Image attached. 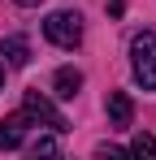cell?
<instances>
[{
    "instance_id": "cell-2",
    "label": "cell",
    "mask_w": 156,
    "mask_h": 160,
    "mask_svg": "<svg viewBox=\"0 0 156 160\" xmlns=\"http://www.w3.org/2000/svg\"><path fill=\"white\" fill-rule=\"evenodd\" d=\"M44 35H48V43H56V48H78L82 43V18H78L74 9H56V13H48V22H44Z\"/></svg>"
},
{
    "instance_id": "cell-9",
    "label": "cell",
    "mask_w": 156,
    "mask_h": 160,
    "mask_svg": "<svg viewBox=\"0 0 156 160\" xmlns=\"http://www.w3.org/2000/svg\"><path fill=\"white\" fill-rule=\"evenodd\" d=\"M30 152H35V156H39V152H44V156H52V152H56V138H52V134H39V138L30 143Z\"/></svg>"
},
{
    "instance_id": "cell-8",
    "label": "cell",
    "mask_w": 156,
    "mask_h": 160,
    "mask_svg": "<svg viewBox=\"0 0 156 160\" xmlns=\"http://www.w3.org/2000/svg\"><path fill=\"white\" fill-rule=\"evenodd\" d=\"M126 152H130V156H156V138H152V134H134Z\"/></svg>"
},
{
    "instance_id": "cell-7",
    "label": "cell",
    "mask_w": 156,
    "mask_h": 160,
    "mask_svg": "<svg viewBox=\"0 0 156 160\" xmlns=\"http://www.w3.org/2000/svg\"><path fill=\"white\" fill-rule=\"evenodd\" d=\"M0 52H4V61H9L13 69H22L26 61H30V43H26L22 35H4V39H0Z\"/></svg>"
},
{
    "instance_id": "cell-1",
    "label": "cell",
    "mask_w": 156,
    "mask_h": 160,
    "mask_svg": "<svg viewBox=\"0 0 156 160\" xmlns=\"http://www.w3.org/2000/svg\"><path fill=\"white\" fill-rule=\"evenodd\" d=\"M130 69L143 91H156V30H139L130 39Z\"/></svg>"
},
{
    "instance_id": "cell-5",
    "label": "cell",
    "mask_w": 156,
    "mask_h": 160,
    "mask_svg": "<svg viewBox=\"0 0 156 160\" xmlns=\"http://www.w3.org/2000/svg\"><path fill=\"white\" fill-rule=\"evenodd\" d=\"M108 126H113V130H126L130 121H134V104H130V95L126 91H108Z\"/></svg>"
},
{
    "instance_id": "cell-10",
    "label": "cell",
    "mask_w": 156,
    "mask_h": 160,
    "mask_svg": "<svg viewBox=\"0 0 156 160\" xmlns=\"http://www.w3.org/2000/svg\"><path fill=\"white\" fill-rule=\"evenodd\" d=\"M13 4H26V9H30V4H39V0H13Z\"/></svg>"
},
{
    "instance_id": "cell-6",
    "label": "cell",
    "mask_w": 156,
    "mask_h": 160,
    "mask_svg": "<svg viewBox=\"0 0 156 160\" xmlns=\"http://www.w3.org/2000/svg\"><path fill=\"white\" fill-rule=\"evenodd\" d=\"M78 87H82V74H78L74 65H61V69L52 74V95H61V100H74Z\"/></svg>"
},
{
    "instance_id": "cell-3",
    "label": "cell",
    "mask_w": 156,
    "mask_h": 160,
    "mask_svg": "<svg viewBox=\"0 0 156 160\" xmlns=\"http://www.w3.org/2000/svg\"><path fill=\"white\" fill-rule=\"evenodd\" d=\"M22 112L35 121V126H48L52 134H65V130H70V121L56 112V104H52L48 95H39V91H26V95H22Z\"/></svg>"
},
{
    "instance_id": "cell-11",
    "label": "cell",
    "mask_w": 156,
    "mask_h": 160,
    "mask_svg": "<svg viewBox=\"0 0 156 160\" xmlns=\"http://www.w3.org/2000/svg\"><path fill=\"white\" fill-rule=\"evenodd\" d=\"M0 82H4V69H0Z\"/></svg>"
},
{
    "instance_id": "cell-4",
    "label": "cell",
    "mask_w": 156,
    "mask_h": 160,
    "mask_svg": "<svg viewBox=\"0 0 156 160\" xmlns=\"http://www.w3.org/2000/svg\"><path fill=\"white\" fill-rule=\"evenodd\" d=\"M26 126H35L26 112H13V117H4V121H0V152H13V147H22Z\"/></svg>"
}]
</instances>
